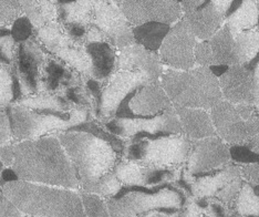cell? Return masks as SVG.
<instances>
[{
    "label": "cell",
    "instance_id": "obj_14",
    "mask_svg": "<svg viewBox=\"0 0 259 217\" xmlns=\"http://www.w3.org/2000/svg\"><path fill=\"white\" fill-rule=\"evenodd\" d=\"M132 27L148 22L175 25L183 13L179 2L170 0H124L115 2Z\"/></svg>",
    "mask_w": 259,
    "mask_h": 217
},
{
    "label": "cell",
    "instance_id": "obj_53",
    "mask_svg": "<svg viewBox=\"0 0 259 217\" xmlns=\"http://www.w3.org/2000/svg\"><path fill=\"white\" fill-rule=\"evenodd\" d=\"M0 37L6 38V37H11V29L6 26H0Z\"/></svg>",
    "mask_w": 259,
    "mask_h": 217
},
{
    "label": "cell",
    "instance_id": "obj_46",
    "mask_svg": "<svg viewBox=\"0 0 259 217\" xmlns=\"http://www.w3.org/2000/svg\"><path fill=\"white\" fill-rule=\"evenodd\" d=\"M64 31L68 34L70 40L73 44L78 46H84L85 45V38H87V31L88 27L82 25H76V23H70V25L62 26Z\"/></svg>",
    "mask_w": 259,
    "mask_h": 217
},
{
    "label": "cell",
    "instance_id": "obj_2",
    "mask_svg": "<svg viewBox=\"0 0 259 217\" xmlns=\"http://www.w3.org/2000/svg\"><path fill=\"white\" fill-rule=\"evenodd\" d=\"M3 191L21 213L33 217H87L79 193L61 187L17 181Z\"/></svg>",
    "mask_w": 259,
    "mask_h": 217
},
{
    "label": "cell",
    "instance_id": "obj_35",
    "mask_svg": "<svg viewBox=\"0 0 259 217\" xmlns=\"http://www.w3.org/2000/svg\"><path fill=\"white\" fill-rule=\"evenodd\" d=\"M123 185L121 182L117 180L113 172H110L108 174L103 175V177L94 182L91 185L87 186L85 189L80 190L85 193H90V194H96L101 196L105 199H110L116 196L117 193L121 191Z\"/></svg>",
    "mask_w": 259,
    "mask_h": 217
},
{
    "label": "cell",
    "instance_id": "obj_16",
    "mask_svg": "<svg viewBox=\"0 0 259 217\" xmlns=\"http://www.w3.org/2000/svg\"><path fill=\"white\" fill-rule=\"evenodd\" d=\"M152 82L148 75L142 72L116 71L111 78L103 82L101 107L98 119L103 123L114 119L121 103L142 85Z\"/></svg>",
    "mask_w": 259,
    "mask_h": 217
},
{
    "label": "cell",
    "instance_id": "obj_19",
    "mask_svg": "<svg viewBox=\"0 0 259 217\" xmlns=\"http://www.w3.org/2000/svg\"><path fill=\"white\" fill-rule=\"evenodd\" d=\"M112 172L123 186L153 187L172 184L178 180L175 169L144 166L130 161L117 162Z\"/></svg>",
    "mask_w": 259,
    "mask_h": 217
},
{
    "label": "cell",
    "instance_id": "obj_1",
    "mask_svg": "<svg viewBox=\"0 0 259 217\" xmlns=\"http://www.w3.org/2000/svg\"><path fill=\"white\" fill-rule=\"evenodd\" d=\"M14 162L10 167L20 181L79 189V181L66 151L56 136L13 143Z\"/></svg>",
    "mask_w": 259,
    "mask_h": 217
},
{
    "label": "cell",
    "instance_id": "obj_30",
    "mask_svg": "<svg viewBox=\"0 0 259 217\" xmlns=\"http://www.w3.org/2000/svg\"><path fill=\"white\" fill-rule=\"evenodd\" d=\"M33 37L41 48L52 56H56L59 51L73 44L63 27L58 22L36 29Z\"/></svg>",
    "mask_w": 259,
    "mask_h": 217
},
{
    "label": "cell",
    "instance_id": "obj_36",
    "mask_svg": "<svg viewBox=\"0 0 259 217\" xmlns=\"http://www.w3.org/2000/svg\"><path fill=\"white\" fill-rule=\"evenodd\" d=\"M79 195L87 217H110L107 199L83 191H80Z\"/></svg>",
    "mask_w": 259,
    "mask_h": 217
},
{
    "label": "cell",
    "instance_id": "obj_12",
    "mask_svg": "<svg viewBox=\"0 0 259 217\" xmlns=\"http://www.w3.org/2000/svg\"><path fill=\"white\" fill-rule=\"evenodd\" d=\"M195 36L185 19L181 18L173 27H170L168 34L158 51V57L162 63L173 70L188 71L195 67Z\"/></svg>",
    "mask_w": 259,
    "mask_h": 217
},
{
    "label": "cell",
    "instance_id": "obj_45",
    "mask_svg": "<svg viewBox=\"0 0 259 217\" xmlns=\"http://www.w3.org/2000/svg\"><path fill=\"white\" fill-rule=\"evenodd\" d=\"M11 140H13V131H11L8 107L0 105V146L10 144Z\"/></svg>",
    "mask_w": 259,
    "mask_h": 217
},
{
    "label": "cell",
    "instance_id": "obj_44",
    "mask_svg": "<svg viewBox=\"0 0 259 217\" xmlns=\"http://www.w3.org/2000/svg\"><path fill=\"white\" fill-rule=\"evenodd\" d=\"M194 57H195V63H197L199 67L209 68L210 66H214L213 55H211L208 40L202 41V42H199L195 46V49H194Z\"/></svg>",
    "mask_w": 259,
    "mask_h": 217
},
{
    "label": "cell",
    "instance_id": "obj_7",
    "mask_svg": "<svg viewBox=\"0 0 259 217\" xmlns=\"http://www.w3.org/2000/svg\"><path fill=\"white\" fill-rule=\"evenodd\" d=\"M192 141L185 136H173L157 140H142L130 142L124 155L126 161L140 165L170 168L187 162Z\"/></svg>",
    "mask_w": 259,
    "mask_h": 217
},
{
    "label": "cell",
    "instance_id": "obj_39",
    "mask_svg": "<svg viewBox=\"0 0 259 217\" xmlns=\"http://www.w3.org/2000/svg\"><path fill=\"white\" fill-rule=\"evenodd\" d=\"M34 34V27L26 16H20L11 25V38L17 45H20L31 40Z\"/></svg>",
    "mask_w": 259,
    "mask_h": 217
},
{
    "label": "cell",
    "instance_id": "obj_50",
    "mask_svg": "<svg viewBox=\"0 0 259 217\" xmlns=\"http://www.w3.org/2000/svg\"><path fill=\"white\" fill-rule=\"evenodd\" d=\"M254 105L259 107V63L254 68Z\"/></svg>",
    "mask_w": 259,
    "mask_h": 217
},
{
    "label": "cell",
    "instance_id": "obj_25",
    "mask_svg": "<svg viewBox=\"0 0 259 217\" xmlns=\"http://www.w3.org/2000/svg\"><path fill=\"white\" fill-rule=\"evenodd\" d=\"M208 42L211 55H213L214 66L223 64V66L232 67L235 64H239L235 40L226 23H224V26L216 32L214 37L208 40Z\"/></svg>",
    "mask_w": 259,
    "mask_h": 217
},
{
    "label": "cell",
    "instance_id": "obj_48",
    "mask_svg": "<svg viewBox=\"0 0 259 217\" xmlns=\"http://www.w3.org/2000/svg\"><path fill=\"white\" fill-rule=\"evenodd\" d=\"M0 161H2L6 166H11L14 162V148L13 143L0 146Z\"/></svg>",
    "mask_w": 259,
    "mask_h": 217
},
{
    "label": "cell",
    "instance_id": "obj_15",
    "mask_svg": "<svg viewBox=\"0 0 259 217\" xmlns=\"http://www.w3.org/2000/svg\"><path fill=\"white\" fill-rule=\"evenodd\" d=\"M229 148L223 140L219 137L207 138L192 141L186 168L193 178H198L221 171L229 165Z\"/></svg>",
    "mask_w": 259,
    "mask_h": 217
},
{
    "label": "cell",
    "instance_id": "obj_22",
    "mask_svg": "<svg viewBox=\"0 0 259 217\" xmlns=\"http://www.w3.org/2000/svg\"><path fill=\"white\" fill-rule=\"evenodd\" d=\"M85 79L88 78L73 71L57 58H47L42 70L40 92L60 95V92L69 88L83 84Z\"/></svg>",
    "mask_w": 259,
    "mask_h": 217
},
{
    "label": "cell",
    "instance_id": "obj_49",
    "mask_svg": "<svg viewBox=\"0 0 259 217\" xmlns=\"http://www.w3.org/2000/svg\"><path fill=\"white\" fill-rule=\"evenodd\" d=\"M2 178H3V181L5 182V184L14 183V182L19 181L18 175H17V173L11 167H6L4 169L2 173Z\"/></svg>",
    "mask_w": 259,
    "mask_h": 217
},
{
    "label": "cell",
    "instance_id": "obj_29",
    "mask_svg": "<svg viewBox=\"0 0 259 217\" xmlns=\"http://www.w3.org/2000/svg\"><path fill=\"white\" fill-rule=\"evenodd\" d=\"M180 217H233L228 206L216 199L187 197Z\"/></svg>",
    "mask_w": 259,
    "mask_h": 217
},
{
    "label": "cell",
    "instance_id": "obj_55",
    "mask_svg": "<svg viewBox=\"0 0 259 217\" xmlns=\"http://www.w3.org/2000/svg\"><path fill=\"white\" fill-rule=\"evenodd\" d=\"M25 217H33V216H25Z\"/></svg>",
    "mask_w": 259,
    "mask_h": 217
},
{
    "label": "cell",
    "instance_id": "obj_8",
    "mask_svg": "<svg viewBox=\"0 0 259 217\" xmlns=\"http://www.w3.org/2000/svg\"><path fill=\"white\" fill-rule=\"evenodd\" d=\"M103 127L119 138H127L131 142L142 140L182 136L181 123L174 108L150 119H112L103 123Z\"/></svg>",
    "mask_w": 259,
    "mask_h": 217
},
{
    "label": "cell",
    "instance_id": "obj_17",
    "mask_svg": "<svg viewBox=\"0 0 259 217\" xmlns=\"http://www.w3.org/2000/svg\"><path fill=\"white\" fill-rule=\"evenodd\" d=\"M46 51L36 40L18 45L16 61L13 64L18 77L23 98L40 93L41 78L46 62Z\"/></svg>",
    "mask_w": 259,
    "mask_h": 217
},
{
    "label": "cell",
    "instance_id": "obj_37",
    "mask_svg": "<svg viewBox=\"0 0 259 217\" xmlns=\"http://www.w3.org/2000/svg\"><path fill=\"white\" fill-rule=\"evenodd\" d=\"M14 104L13 69L0 63V105L9 107Z\"/></svg>",
    "mask_w": 259,
    "mask_h": 217
},
{
    "label": "cell",
    "instance_id": "obj_9",
    "mask_svg": "<svg viewBox=\"0 0 259 217\" xmlns=\"http://www.w3.org/2000/svg\"><path fill=\"white\" fill-rule=\"evenodd\" d=\"M216 133L227 143L237 145L259 132V120L250 105H235L225 100L210 110Z\"/></svg>",
    "mask_w": 259,
    "mask_h": 217
},
{
    "label": "cell",
    "instance_id": "obj_3",
    "mask_svg": "<svg viewBox=\"0 0 259 217\" xmlns=\"http://www.w3.org/2000/svg\"><path fill=\"white\" fill-rule=\"evenodd\" d=\"M160 83L173 108L207 111L223 100L219 79L205 67L188 71L165 70L161 75Z\"/></svg>",
    "mask_w": 259,
    "mask_h": 217
},
{
    "label": "cell",
    "instance_id": "obj_27",
    "mask_svg": "<svg viewBox=\"0 0 259 217\" xmlns=\"http://www.w3.org/2000/svg\"><path fill=\"white\" fill-rule=\"evenodd\" d=\"M23 16L30 20L34 30L50 23L58 22V2L47 0H25L20 2Z\"/></svg>",
    "mask_w": 259,
    "mask_h": 217
},
{
    "label": "cell",
    "instance_id": "obj_32",
    "mask_svg": "<svg viewBox=\"0 0 259 217\" xmlns=\"http://www.w3.org/2000/svg\"><path fill=\"white\" fill-rule=\"evenodd\" d=\"M259 7L254 2H241V5L228 17L225 22L233 37L258 26Z\"/></svg>",
    "mask_w": 259,
    "mask_h": 217
},
{
    "label": "cell",
    "instance_id": "obj_5",
    "mask_svg": "<svg viewBox=\"0 0 259 217\" xmlns=\"http://www.w3.org/2000/svg\"><path fill=\"white\" fill-rule=\"evenodd\" d=\"M186 201L178 186H123L113 198L107 199L110 217H139L152 212H180Z\"/></svg>",
    "mask_w": 259,
    "mask_h": 217
},
{
    "label": "cell",
    "instance_id": "obj_6",
    "mask_svg": "<svg viewBox=\"0 0 259 217\" xmlns=\"http://www.w3.org/2000/svg\"><path fill=\"white\" fill-rule=\"evenodd\" d=\"M14 141H30L49 137L51 133H66L70 128L91 120L89 110L74 107L69 112L34 111L18 104L8 107Z\"/></svg>",
    "mask_w": 259,
    "mask_h": 217
},
{
    "label": "cell",
    "instance_id": "obj_26",
    "mask_svg": "<svg viewBox=\"0 0 259 217\" xmlns=\"http://www.w3.org/2000/svg\"><path fill=\"white\" fill-rule=\"evenodd\" d=\"M169 30V25L160 22H148L132 28L134 42L154 54H158Z\"/></svg>",
    "mask_w": 259,
    "mask_h": 217
},
{
    "label": "cell",
    "instance_id": "obj_20",
    "mask_svg": "<svg viewBox=\"0 0 259 217\" xmlns=\"http://www.w3.org/2000/svg\"><path fill=\"white\" fill-rule=\"evenodd\" d=\"M219 81L225 101L235 105H254V70L235 64Z\"/></svg>",
    "mask_w": 259,
    "mask_h": 217
},
{
    "label": "cell",
    "instance_id": "obj_43",
    "mask_svg": "<svg viewBox=\"0 0 259 217\" xmlns=\"http://www.w3.org/2000/svg\"><path fill=\"white\" fill-rule=\"evenodd\" d=\"M239 169L241 179L249 185L254 194L259 197V163L249 164Z\"/></svg>",
    "mask_w": 259,
    "mask_h": 217
},
{
    "label": "cell",
    "instance_id": "obj_24",
    "mask_svg": "<svg viewBox=\"0 0 259 217\" xmlns=\"http://www.w3.org/2000/svg\"><path fill=\"white\" fill-rule=\"evenodd\" d=\"M91 60V78L105 82L115 72L116 52L108 42H94L84 45Z\"/></svg>",
    "mask_w": 259,
    "mask_h": 217
},
{
    "label": "cell",
    "instance_id": "obj_54",
    "mask_svg": "<svg viewBox=\"0 0 259 217\" xmlns=\"http://www.w3.org/2000/svg\"><path fill=\"white\" fill-rule=\"evenodd\" d=\"M5 169V164L0 161V189H3V187L5 186V182L3 181V178H2V173Z\"/></svg>",
    "mask_w": 259,
    "mask_h": 217
},
{
    "label": "cell",
    "instance_id": "obj_42",
    "mask_svg": "<svg viewBox=\"0 0 259 217\" xmlns=\"http://www.w3.org/2000/svg\"><path fill=\"white\" fill-rule=\"evenodd\" d=\"M18 45L11 37H0V63L11 67L16 61Z\"/></svg>",
    "mask_w": 259,
    "mask_h": 217
},
{
    "label": "cell",
    "instance_id": "obj_18",
    "mask_svg": "<svg viewBox=\"0 0 259 217\" xmlns=\"http://www.w3.org/2000/svg\"><path fill=\"white\" fill-rule=\"evenodd\" d=\"M183 18L187 22L195 38L209 40L223 27L225 20L213 2H181Z\"/></svg>",
    "mask_w": 259,
    "mask_h": 217
},
{
    "label": "cell",
    "instance_id": "obj_52",
    "mask_svg": "<svg viewBox=\"0 0 259 217\" xmlns=\"http://www.w3.org/2000/svg\"><path fill=\"white\" fill-rule=\"evenodd\" d=\"M139 217H180V212L172 213V212H152Z\"/></svg>",
    "mask_w": 259,
    "mask_h": 217
},
{
    "label": "cell",
    "instance_id": "obj_21",
    "mask_svg": "<svg viewBox=\"0 0 259 217\" xmlns=\"http://www.w3.org/2000/svg\"><path fill=\"white\" fill-rule=\"evenodd\" d=\"M116 71L142 72L148 75L152 82H158L164 69L158 54L146 50L134 42L119 50L116 55Z\"/></svg>",
    "mask_w": 259,
    "mask_h": 217
},
{
    "label": "cell",
    "instance_id": "obj_28",
    "mask_svg": "<svg viewBox=\"0 0 259 217\" xmlns=\"http://www.w3.org/2000/svg\"><path fill=\"white\" fill-rule=\"evenodd\" d=\"M94 2L58 3V23L61 26L76 23L89 27L93 17Z\"/></svg>",
    "mask_w": 259,
    "mask_h": 217
},
{
    "label": "cell",
    "instance_id": "obj_23",
    "mask_svg": "<svg viewBox=\"0 0 259 217\" xmlns=\"http://www.w3.org/2000/svg\"><path fill=\"white\" fill-rule=\"evenodd\" d=\"M181 123L183 136L191 141L217 137L210 114L201 109L174 108Z\"/></svg>",
    "mask_w": 259,
    "mask_h": 217
},
{
    "label": "cell",
    "instance_id": "obj_13",
    "mask_svg": "<svg viewBox=\"0 0 259 217\" xmlns=\"http://www.w3.org/2000/svg\"><path fill=\"white\" fill-rule=\"evenodd\" d=\"M91 25L98 28L105 41L117 50L134 44L133 27L115 2H94Z\"/></svg>",
    "mask_w": 259,
    "mask_h": 217
},
{
    "label": "cell",
    "instance_id": "obj_31",
    "mask_svg": "<svg viewBox=\"0 0 259 217\" xmlns=\"http://www.w3.org/2000/svg\"><path fill=\"white\" fill-rule=\"evenodd\" d=\"M16 104L34 111H52V112H69L74 107L62 95L40 92L37 95L22 98Z\"/></svg>",
    "mask_w": 259,
    "mask_h": 217
},
{
    "label": "cell",
    "instance_id": "obj_40",
    "mask_svg": "<svg viewBox=\"0 0 259 217\" xmlns=\"http://www.w3.org/2000/svg\"><path fill=\"white\" fill-rule=\"evenodd\" d=\"M22 14L20 2L6 0L0 2V26L13 25Z\"/></svg>",
    "mask_w": 259,
    "mask_h": 217
},
{
    "label": "cell",
    "instance_id": "obj_4",
    "mask_svg": "<svg viewBox=\"0 0 259 217\" xmlns=\"http://www.w3.org/2000/svg\"><path fill=\"white\" fill-rule=\"evenodd\" d=\"M56 137L71 162L80 190L112 172L117 163L114 150L107 142L91 134L70 132L59 133Z\"/></svg>",
    "mask_w": 259,
    "mask_h": 217
},
{
    "label": "cell",
    "instance_id": "obj_10",
    "mask_svg": "<svg viewBox=\"0 0 259 217\" xmlns=\"http://www.w3.org/2000/svg\"><path fill=\"white\" fill-rule=\"evenodd\" d=\"M241 185L243 179L240 169L237 166L228 165L216 173L194 178L188 197L216 199L231 207L236 202Z\"/></svg>",
    "mask_w": 259,
    "mask_h": 217
},
{
    "label": "cell",
    "instance_id": "obj_33",
    "mask_svg": "<svg viewBox=\"0 0 259 217\" xmlns=\"http://www.w3.org/2000/svg\"><path fill=\"white\" fill-rule=\"evenodd\" d=\"M54 57L63 62L73 71L81 74L82 77L91 78V60L84 46L72 44L59 51Z\"/></svg>",
    "mask_w": 259,
    "mask_h": 217
},
{
    "label": "cell",
    "instance_id": "obj_11",
    "mask_svg": "<svg viewBox=\"0 0 259 217\" xmlns=\"http://www.w3.org/2000/svg\"><path fill=\"white\" fill-rule=\"evenodd\" d=\"M165 91L158 82H149L132 92L117 109L115 119H150L172 109Z\"/></svg>",
    "mask_w": 259,
    "mask_h": 217
},
{
    "label": "cell",
    "instance_id": "obj_41",
    "mask_svg": "<svg viewBox=\"0 0 259 217\" xmlns=\"http://www.w3.org/2000/svg\"><path fill=\"white\" fill-rule=\"evenodd\" d=\"M229 154H231V160L234 162L247 164V165L259 163V154L244 145H232L229 148Z\"/></svg>",
    "mask_w": 259,
    "mask_h": 217
},
{
    "label": "cell",
    "instance_id": "obj_51",
    "mask_svg": "<svg viewBox=\"0 0 259 217\" xmlns=\"http://www.w3.org/2000/svg\"><path fill=\"white\" fill-rule=\"evenodd\" d=\"M228 68V66H223V64H215V66H210L208 69L217 79H220L222 75L227 71Z\"/></svg>",
    "mask_w": 259,
    "mask_h": 217
},
{
    "label": "cell",
    "instance_id": "obj_34",
    "mask_svg": "<svg viewBox=\"0 0 259 217\" xmlns=\"http://www.w3.org/2000/svg\"><path fill=\"white\" fill-rule=\"evenodd\" d=\"M70 132H81V133L91 134V136L102 140L104 142H107L111 148L114 150V152L117 155L124 154L126 145L124 143V141H123V139L110 133L108 130H105L104 127L100 126L98 123H96L92 120L81 123L79 125H75L70 128V130H68L66 133H70Z\"/></svg>",
    "mask_w": 259,
    "mask_h": 217
},
{
    "label": "cell",
    "instance_id": "obj_47",
    "mask_svg": "<svg viewBox=\"0 0 259 217\" xmlns=\"http://www.w3.org/2000/svg\"><path fill=\"white\" fill-rule=\"evenodd\" d=\"M0 217H21V212L0 189Z\"/></svg>",
    "mask_w": 259,
    "mask_h": 217
},
{
    "label": "cell",
    "instance_id": "obj_38",
    "mask_svg": "<svg viewBox=\"0 0 259 217\" xmlns=\"http://www.w3.org/2000/svg\"><path fill=\"white\" fill-rule=\"evenodd\" d=\"M64 98L71 103L73 107H80L89 110L93 114V101L90 96L89 90L87 89L85 82L83 84L71 86L69 89L63 91Z\"/></svg>",
    "mask_w": 259,
    "mask_h": 217
}]
</instances>
